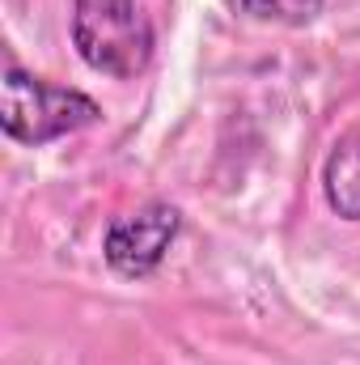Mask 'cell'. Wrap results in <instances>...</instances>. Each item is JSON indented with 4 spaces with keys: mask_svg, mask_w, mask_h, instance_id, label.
<instances>
[{
    "mask_svg": "<svg viewBox=\"0 0 360 365\" xmlns=\"http://www.w3.org/2000/svg\"><path fill=\"white\" fill-rule=\"evenodd\" d=\"M102 119V106L90 93L47 86L43 77L21 73L17 64H4L0 73V128L17 145H51L68 132L93 128Z\"/></svg>",
    "mask_w": 360,
    "mask_h": 365,
    "instance_id": "cell-1",
    "label": "cell"
},
{
    "mask_svg": "<svg viewBox=\"0 0 360 365\" xmlns=\"http://www.w3.org/2000/svg\"><path fill=\"white\" fill-rule=\"evenodd\" d=\"M73 43L93 73L119 81L153 60V26L136 0H73Z\"/></svg>",
    "mask_w": 360,
    "mask_h": 365,
    "instance_id": "cell-2",
    "label": "cell"
},
{
    "mask_svg": "<svg viewBox=\"0 0 360 365\" xmlns=\"http://www.w3.org/2000/svg\"><path fill=\"white\" fill-rule=\"evenodd\" d=\"M233 13L255 21H280V26H309L327 0H225Z\"/></svg>",
    "mask_w": 360,
    "mask_h": 365,
    "instance_id": "cell-5",
    "label": "cell"
},
{
    "mask_svg": "<svg viewBox=\"0 0 360 365\" xmlns=\"http://www.w3.org/2000/svg\"><path fill=\"white\" fill-rule=\"evenodd\" d=\"M322 187H327V204L344 221H360V128L335 140L322 166Z\"/></svg>",
    "mask_w": 360,
    "mask_h": 365,
    "instance_id": "cell-4",
    "label": "cell"
},
{
    "mask_svg": "<svg viewBox=\"0 0 360 365\" xmlns=\"http://www.w3.org/2000/svg\"><path fill=\"white\" fill-rule=\"evenodd\" d=\"M179 230H182L179 208L166 204V200H153V204L110 221V230L102 238V255H106V264L119 276L136 280V276H149L162 268V259L174 247Z\"/></svg>",
    "mask_w": 360,
    "mask_h": 365,
    "instance_id": "cell-3",
    "label": "cell"
}]
</instances>
